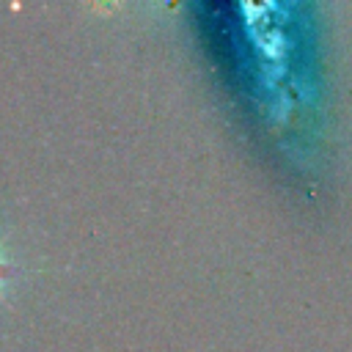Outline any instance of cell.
Here are the masks:
<instances>
[{
  "label": "cell",
  "instance_id": "6da1fadb",
  "mask_svg": "<svg viewBox=\"0 0 352 352\" xmlns=\"http://www.w3.org/2000/svg\"><path fill=\"white\" fill-rule=\"evenodd\" d=\"M14 278H16V264H14L11 253L6 250V245L0 242V297L8 292V286L14 283Z\"/></svg>",
  "mask_w": 352,
  "mask_h": 352
}]
</instances>
